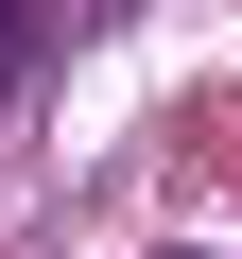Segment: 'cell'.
Wrapping results in <instances>:
<instances>
[{
  "label": "cell",
  "instance_id": "1",
  "mask_svg": "<svg viewBox=\"0 0 242 259\" xmlns=\"http://www.w3.org/2000/svg\"><path fill=\"white\" fill-rule=\"evenodd\" d=\"M18 52H35V0H0V69H18Z\"/></svg>",
  "mask_w": 242,
  "mask_h": 259
}]
</instances>
